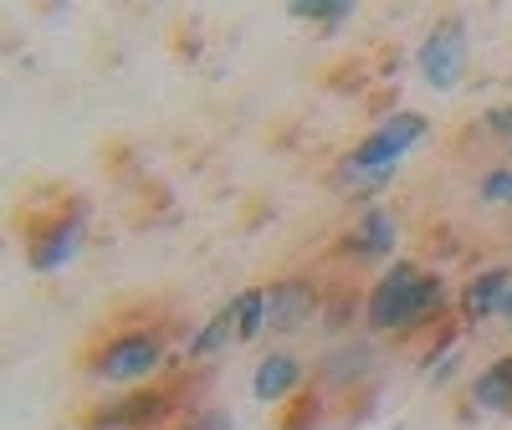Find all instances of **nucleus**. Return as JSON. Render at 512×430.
<instances>
[{
	"label": "nucleus",
	"mask_w": 512,
	"mask_h": 430,
	"mask_svg": "<svg viewBox=\"0 0 512 430\" xmlns=\"http://www.w3.org/2000/svg\"><path fill=\"white\" fill-rule=\"evenodd\" d=\"M502 318H512V292L502 297Z\"/></svg>",
	"instance_id": "21"
},
{
	"label": "nucleus",
	"mask_w": 512,
	"mask_h": 430,
	"mask_svg": "<svg viewBox=\"0 0 512 430\" xmlns=\"http://www.w3.org/2000/svg\"><path fill=\"white\" fill-rule=\"evenodd\" d=\"M313 384V374H308V364L297 359V354H287V349H272V354H262L256 359V369H251V395L262 400V405H287L292 395H303Z\"/></svg>",
	"instance_id": "10"
},
{
	"label": "nucleus",
	"mask_w": 512,
	"mask_h": 430,
	"mask_svg": "<svg viewBox=\"0 0 512 430\" xmlns=\"http://www.w3.org/2000/svg\"><path fill=\"white\" fill-rule=\"evenodd\" d=\"M512 292V267H482L456 287V313L461 323H487L492 313H502V297Z\"/></svg>",
	"instance_id": "11"
},
{
	"label": "nucleus",
	"mask_w": 512,
	"mask_h": 430,
	"mask_svg": "<svg viewBox=\"0 0 512 430\" xmlns=\"http://www.w3.org/2000/svg\"><path fill=\"white\" fill-rule=\"evenodd\" d=\"M415 67L436 93H456L461 72H466V16L451 11V16L431 21V31H425L420 47H415Z\"/></svg>",
	"instance_id": "7"
},
{
	"label": "nucleus",
	"mask_w": 512,
	"mask_h": 430,
	"mask_svg": "<svg viewBox=\"0 0 512 430\" xmlns=\"http://www.w3.org/2000/svg\"><path fill=\"white\" fill-rule=\"evenodd\" d=\"M477 195H482L487 205H512V159L487 169V175L477 180Z\"/></svg>",
	"instance_id": "18"
},
{
	"label": "nucleus",
	"mask_w": 512,
	"mask_h": 430,
	"mask_svg": "<svg viewBox=\"0 0 512 430\" xmlns=\"http://www.w3.org/2000/svg\"><path fill=\"white\" fill-rule=\"evenodd\" d=\"M231 323H236V343H256L267 333V282L241 287L231 297Z\"/></svg>",
	"instance_id": "14"
},
{
	"label": "nucleus",
	"mask_w": 512,
	"mask_h": 430,
	"mask_svg": "<svg viewBox=\"0 0 512 430\" xmlns=\"http://www.w3.org/2000/svg\"><path fill=\"white\" fill-rule=\"evenodd\" d=\"M323 318V287L313 272H282L267 282V333L292 338L297 328H308Z\"/></svg>",
	"instance_id": "8"
},
{
	"label": "nucleus",
	"mask_w": 512,
	"mask_h": 430,
	"mask_svg": "<svg viewBox=\"0 0 512 430\" xmlns=\"http://www.w3.org/2000/svg\"><path fill=\"white\" fill-rule=\"evenodd\" d=\"M374 369V343L369 338H333L328 354L313 364V384L323 395H354Z\"/></svg>",
	"instance_id": "9"
},
{
	"label": "nucleus",
	"mask_w": 512,
	"mask_h": 430,
	"mask_svg": "<svg viewBox=\"0 0 512 430\" xmlns=\"http://www.w3.org/2000/svg\"><path fill=\"white\" fill-rule=\"evenodd\" d=\"M169 430H241V425H236L226 410H195L190 420H175Z\"/></svg>",
	"instance_id": "20"
},
{
	"label": "nucleus",
	"mask_w": 512,
	"mask_h": 430,
	"mask_svg": "<svg viewBox=\"0 0 512 430\" xmlns=\"http://www.w3.org/2000/svg\"><path fill=\"white\" fill-rule=\"evenodd\" d=\"M287 16L297 21H323V26H338V21H349L354 16V0H292Z\"/></svg>",
	"instance_id": "17"
},
{
	"label": "nucleus",
	"mask_w": 512,
	"mask_h": 430,
	"mask_svg": "<svg viewBox=\"0 0 512 430\" xmlns=\"http://www.w3.org/2000/svg\"><path fill=\"white\" fill-rule=\"evenodd\" d=\"M425 128H431V123H425V113H410V108H400V113H390V118H379L369 134L328 169L333 195H349V200L374 205L379 190H390V185H395L400 159L425 139Z\"/></svg>",
	"instance_id": "1"
},
{
	"label": "nucleus",
	"mask_w": 512,
	"mask_h": 430,
	"mask_svg": "<svg viewBox=\"0 0 512 430\" xmlns=\"http://www.w3.org/2000/svg\"><path fill=\"white\" fill-rule=\"evenodd\" d=\"M180 390L175 384H139V390H118L108 400H93L77 410V430H164L175 420Z\"/></svg>",
	"instance_id": "4"
},
{
	"label": "nucleus",
	"mask_w": 512,
	"mask_h": 430,
	"mask_svg": "<svg viewBox=\"0 0 512 430\" xmlns=\"http://www.w3.org/2000/svg\"><path fill=\"white\" fill-rule=\"evenodd\" d=\"M88 200L82 195H62L52 210H26L21 221V256L36 277H57L77 262L82 251V236H88Z\"/></svg>",
	"instance_id": "3"
},
{
	"label": "nucleus",
	"mask_w": 512,
	"mask_h": 430,
	"mask_svg": "<svg viewBox=\"0 0 512 430\" xmlns=\"http://www.w3.org/2000/svg\"><path fill=\"white\" fill-rule=\"evenodd\" d=\"M395 246H400L395 210L384 205V200H374V205H364V210L354 215L344 231H338L333 256H338V262H354V267H374V262L390 267V262H395Z\"/></svg>",
	"instance_id": "6"
},
{
	"label": "nucleus",
	"mask_w": 512,
	"mask_h": 430,
	"mask_svg": "<svg viewBox=\"0 0 512 430\" xmlns=\"http://www.w3.org/2000/svg\"><path fill=\"white\" fill-rule=\"evenodd\" d=\"M354 318H364V297H359V287H344V282L328 287V292H323V318H318V323H323V333L344 338Z\"/></svg>",
	"instance_id": "15"
},
{
	"label": "nucleus",
	"mask_w": 512,
	"mask_h": 430,
	"mask_svg": "<svg viewBox=\"0 0 512 430\" xmlns=\"http://www.w3.org/2000/svg\"><path fill=\"white\" fill-rule=\"evenodd\" d=\"M466 400H472L477 410H487V415H512V354L492 359V364L472 379Z\"/></svg>",
	"instance_id": "12"
},
{
	"label": "nucleus",
	"mask_w": 512,
	"mask_h": 430,
	"mask_svg": "<svg viewBox=\"0 0 512 430\" xmlns=\"http://www.w3.org/2000/svg\"><path fill=\"white\" fill-rule=\"evenodd\" d=\"M323 415H328V395L318 390V384H308L303 395H292V400L282 405L277 430H318V425H323Z\"/></svg>",
	"instance_id": "16"
},
{
	"label": "nucleus",
	"mask_w": 512,
	"mask_h": 430,
	"mask_svg": "<svg viewBox=\"0 0 512 430\" xmlns=\"http://www.w3.org/2000/svg\"><path fill=\"white\" fill-rule=\"evenodd\" d=\"M169 343H175V328L154 323V318L113 328L82 354V374L98 384H113V390H139V384H154L159 369L169 364Z\"/></svg>",
	"instance_id": "2"
},
{
	"label": "nucleus",
	"mask_w": 512,
	"mask_h": 430,
	"mask_svg": "<svg viewBox=\"0 0 512 430\" xmlns=\"http://www.w3.org/2000/svg\"><path fill=\"white\" fill-rule=\"evenodd\" d=\"M425 267H415L410 256H395L379 272V282L364 292V328L374 338H415V297H420Z\"/></svg>",
	"instance_id": "5"
},
{
	"label": "nucleus",
	"mask_w": 512,
	"mask_h": 430,
	"mask_svg": "<svg viewBox=\"0 0 512 430\" xmlns=\"http://www.w3.org/2000/svg\"><path fill=\"white\" fill-rule=\"evenodd\" d=\"M226 343H236V323H231V303H221L216 313H210L190 343H185V364H210V359H221L226 354Z\"/></svg>",
	"instance_id": "13"
},
{
	"label": "nucleus",
	"mask_w": 512,
	"mask_h": 430,
	"mask_svg": "<svg viewBox=\"0 0 512 430\" xmlns=\"http://www.w3.org/2000/svg\"><path fill=\"white\" fill-rule=\"evenodd\" d=\"M507 154H512V149H507Z\"/></svg>",
	"instance_id": "22"
},
{
	"label": "nucleus",
	"mask_w": 512,
	"mask_h": 430,
	"mask_svg": "<svg viewBox=\"0 0 512 430\" xmlns=\"http://www.w3.org/2000/svg\"><path fill=\"white\" fill-rule=\"evenodd\" d=\"M477 128H482V134H492L497 144H507V149H512V103H497V108H487V113L477 118Z\"/></svg>",
	"instance_id": "19"
}]
</instances>
